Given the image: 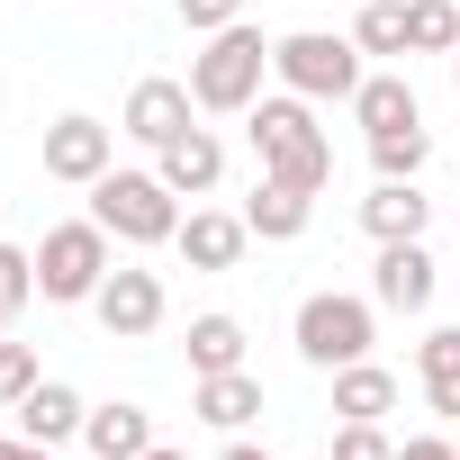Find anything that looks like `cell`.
I'll return each instance as SVG.
<instances>
[{
	"label": "cell",
	"instance_id": "6da1fadb",
	"mask_svg": "<svg viewBox=\"0 0 460 460\" xmlns=\"http://www.w3.org/2000/svg\"><path fill=\"white\" fill-rule=\"evenodd\" d=\"M244 118H253L244 136H253V154H262L271 181H298V190H325V181H334V145H325V127H316V109H307L298 91L253 100Z\"/></svg>",
	"mask_w": 460,
	"mask_h": 460
},
{
	"label": "cell",
	"instance_id": "7a4b0ae2",
	"mask_svg": "<svg viewBox=\"0 0 460 460\" xmlns=\"http://www.w3.org/2000/svg\"><path fill=\"white\" fill-rule=\"evenodd\" d=\"M262 73H271V46H262V28L235 19V28L208 37V55H190V100L217 109V118H235V109L262 100Z\"/></svg>",
	"mask_w": 460,
	"mask_h": 460
},
{
	"label": "cell",
	"instance_id": "3957f363",
	"mask_svg": "<svg viewBox=\"0 0 460 460\" xmlns=\"http://www.w3.org/2000/svg\"><path fill=\"white\" fill-rule=\"evenodd\" d=\"M91 217L118 244H172L181 235V190L163 172H100L91 181Z\"/></svg>",
	"mask_w": 460,
	"mask_h": 460
},
{
	"label": "cell",
	"instance_id": "277c9868",
	"mask_svg": "<svg viewBox=\"0 0 460 460\" xmlns=\"http://www.w3.org/2000/svg\"><path fill=\"white\" fill-rule=\"evenodd\" d=\"M109 271H118V262H109V226H100V217L46 226V244H37V298H46V307H82V298H100Z\"/></svg>",
	"mask_w": 460,
	"mask_h": 460
},
{
	"label": "cell",
	"instance_id": "5b68a950",
	"mask_svg": "<svg viewBox=\"0 0 460 460\" xmlns=\"http://www.w3.org/2000/svg\"><path fill=\"white\" fill-rule=\"evenodd\" d=\"M271 73L298 91V100H352L370 73H361V46L352 37H325V28H298L271 46Z\"/></svg>",
	"mask_w": 460,
	"mask_h": 460
},
{
	"label": "cell",
	"instance_id": "8992f818",
	"mask_svg": "<svg viewBox=\"0 0 460 460\" xmlns=\"http://www.w3.org/2000/svg\"><path fill=\"white\" fill-rule=\"evenodd\" d=\"M298 361H307V370H343V361H370V298L316 289V298L298 307Z\"/></svg>",
	"mask_w": 460,
	"mask_h": 460
},
{
	"label": "cell",
	"instance_id": "52a82bcc",
	"mask_svg": "<svg viewBox=\"0 0 460 460\" xmlns=\"http://www.w3.org/2000/svg\"><path fill=\"white\" fill-rule=\"evenodd\" d=\"M163 307H172V298H163V271H127V262H118V271L100 280V298H91V316H100L109 343H145V334L163 325Z\"/></svg>",
	"mask_w": 460,
	"mask_h": 460
},
{
	"label": "cell",
	"instance_id": "ba28073f",
	"mask_svg": "<svg viewBox=\"0 0 460 460\" xmlns=\"http://www.w3.org/2000/svg\"><path fill=\"white\" fill-rule=\"evenodd\" d=\"M100 172H118V127H100V118H55L46 127V181H73V190H91Z\"/></svg>",
	"mask_w": 460,
	"mask_h": 460
},
{
	"label": "cell",
	"instance_id": "9c48e42d",
	"mask_svg": "<svg viewBox=\"0 0 460 460\" xmlns=\"http://www.w3.org/2000/svg\"><path fill=\"white\" fill-rule=\"evenodd\" d=\"M172 244H181V262H190V271H235V262H244V244H253V226H244V217H226V208H190Z\"/></svg>",
	"mask_w": 460,
	"mask_h": 460
},
{
	"label": "cell",
	"instance_id": "30bf717a",
	"mask_svg": "<svg viewBox=\"0 0 460 460\" xmlns=\"http://www.w3.org/2000/svg\"><path fill=\"white\" fill-rule=\"evenodd\" d=\"M190 82H136L127 91V118H118V136H136V145H172L181 127H190Z\"/></svg>",
	"mask_w": 460,
	"mask_h": 460
},
{
	"label": "cell",
	"instance_id": "8fae6325",
	"mask_svg": "<svg viewBox=\"0 0 460 460\" xmlns=\"http://www.w3.org/2000/svg\"><path fill=\"white\" fill-rule=\"evenodd\" d=\"M154 172H163L181 199H208V190L226 181V145H217L208 127H181L172 145H154Z\"/></svg>",
	"mask_w": 460,
	"mask_h": 460
},
{
	"label": "cell",
	"instance_id": "7c38bea8",
	"mask_svg": "<svg viewBox=\"0 0 460 460\" xmlns=\"http://www.w3.org/2000/svg\"><path fill=\"white\" fill-rule=\"evenodd\" d=\"M370 298H379V307H397V316L433 307V253H424V235H415V244H379V271H370Z\"/></svg>",
	"mask_w": 460,
	"mask_h": 460
},
{
	"label": "cell",
	"instance_id": "4fadbf2b",
	"mask_svg": "<svg viewBox=\"0 0 460 460\" xmlns=\"http://www.w3.org/2000/svg\"><path fill=\"white\" fill-rule=\"evenodd\" d=\"M307 217H316V190H298V181H253V199H244V226H253V235L262 244H298L307 235Z\"/></svg>",
	"mask_w": 460,
	"mask_h": 460
},
{
	"label": "cell",
	"instance_id": "5bb4252c",
	"mask_svg": "<svg viewBox=\"0 0 460 460\" xmlns=\"http://www.w3.org/2000/svg\"><path fill=\"white\" fill-rule=\"evenodd\" d=\"M190 415L217 424V433H244V424L262 415V379H253V370H208V379L190 388Z\"/></svg>",
	"mask_w": 460,
	"mask_h": 460
},
{
	"label": "cell",
	"instance_id": "9a60e30c",
	"mask_svg": "<svg viewBox=\"0 0 460 460\" xmlns=\"http://www.w3.org/2000/svg\"><path fill=\"white\" fill-rule=\"evenodd\" d=\"M82 451H100V460H145V451H154V415L127 406V397H109V406L82 415Z\"/></svg>",
	"mask_w": 460,
	"mask_h": 460
},
{
	"label": "cell",
	"instance_id": "2e32d148",
	"mask_svg": "<svg viewBox=\"0 0 460 460\" xmlns=\"http://www.w3.org/2000/svg\"><path fill=\"white\" fill-rule=\"evenodd\" d=\"M424 217H433V199H424L415 181H379V190L361 199V226H370V244H415V235H424Z\"/></svg>",
	"mask_w": 460,
	"mask_h": 460
},
{
	"label": "cell",
	"instance_id": "e0dca14e",
	"mask_svg": "<svg viewBox=\"0 0 460 460\" xmlns=\"http://www.w3.org/2000/svg\"><path fill=\"white\" fill-rule=\"evenodd\" d=\"M397 406V370H379V361H343L334 370V415L343 424H379Z\"/></svg>",
	"mask_w": 460,
	"mask_h": 460
},
{
	"label": "cell",
	"instance_id": "ac0fdd59",
	"mask_svg": "<svg viewBox=\"0 0 460 460\" xmlns=\"http://www.w3.org/2000/svg\"><path fill=\"white\" fill-rule=\"evenodd\" d=\"M82 415H91V406H82L64 379H37V388L19 397V433H28V442H73V433H82Z\"/></svg>",
	"mask_w": 460,
	"mask_h": 460
},
{
	"label": "cell",
	"instance_id": "d6986e66",
	"mask_svg": "<svg viewBox=\"0 0 460 460\" xmlns=\"http://www.w3.org/2000/svg\"><path fill=\"white\" fill-rule=\"evenodd\" d=\"M415 379H424L433 415H460V325H433L415 343Z\"/></svg>",
	"mask_w": 460,
	"mask_h": 460
},
{
	"label": "cell",
	"instance_id": "ffe728a7",
	"mask_svg": "<svg viewBox=\"0 0 460 460\" xmlns=\"http://www.w3.org/2000/svg\"><path fill=\"white\" fill-rule=\"evenodd\" d=\"M352 118H361V136H388V127H415L424 109H415L406 73H370V82L352 91Z\"/></svg>",
	"mask_w": 460,
	"mask_h": 460
},
{
	"label": "cell",
	"instance_id": "44dd1931",
	"mask_svg": "<svg viewBox=\"0 0 460 460\" xmlns=\"http://www.w3.org/2000/svg\"><path fill=\"white\" fill-rule=\"evenodd\" d=\"M190 370H199V379H208V370H244V325L226 316V307L190 316Z\"/></svg>",
	"mask_w": 460,
	"mask_h": 460
},
{
	"label": "cell",
	"instance_id": "7402d4cb",
	"mask_svg": "<svg viewBox=\"0 0 460 460\" xmlns=\"http://www.w3.org/2000/svg\"><path fill=\"white\" fill-rule=\"evenodd\" d=\"M406 55H460V0H406Z\"/></svg>",
	"mask_w": 460,
	"mask_h": 460
},
{
	"label": "cell",
	"instance_id": "603a6c76",
	"mask_svg": "<svg viewBox=\"0 0 460 460\" xmlns=\"http://www.w3.org/2000/svg\"><path fill=\"white\" fill-rule=\"evenodd\" d=\"M424 154H433L424 118H415V127H388V136H370V163H379V181H415V172H424Z\"/></svg>",
	"mask_w": 460,
	"mask_h": 460
},
{
	"label": "cell",
	"instance_id": "cb8c5ba5",
	"mask_svg": "<svg viewBox=\"0 0 460 460\" xmlns=\"http://www.w3.org/2000/svg\"><path fill=\"white\" fill-rule=\"evenodd\" d=\"M352 46L361 55H406V0H370L352 19Z\"/></svg>",
	"mask_w": 460,
	"mask_h": 460
},
{
	"label": "cell",
	"instance_id": "d4e9b609",
	"mask_svg": "<svg viewBox=\"0 0 460 460\" xmlns=\"http://www.w3.org/2000/svg\"><path fill=\"white\" fill-rule=\"evenodd\" d=\"M28 298H37V253H19V244H0V307L19 316Z\"/></svg>",
	"mask_w": 460,
	"mask_h": 460
},
{
	"label": "cell",
	"instance_id": "484cf974",
	"mask_svg": "<svg viewBox=\"0 0 460 460\" xmlns=\"http://www.w3.org/2000/svg\"><path fill=\"white\" fill-rule=\"evenodd\" d=\"M37 379H46V370H37V352H28V343H0V406H19Z\"/></svg>",
	"mask_w": 460,
	"mask_h": 460
},
{
	"label": "cell",
	"instance_id": "4316f807",
	"mask_svg": "<svg viewBox=\"0 0 460 460\" xmlns=\"http://www.w3.org/2000/svg\"><path fill=\"white\" fill-rule=\"evenodd\" d=\"M325 460H397V442H388V433H379V424H343V433H334V451H325Z\"/></svg>",
	"mask_w": 460,
	"mask_h": 460
},
{
	"label": "cell",
	"instance_id": "83f0119b",
	"mask_svg": "<svg viewBox=\"0 0 460 460\" xmlns=\"http://www.w3.org/2000/svg\"><path fill=\"white\" fill-rule=\"evenodd\" d=\"M244 19V0H181V28L190 37H217V28H235Z\"/></svg>",
	"mask_w": 460,
	"mask_h": 460
},
{
	"label": "cell",
	"instance_id": "f1b7e54d",
	"mask_svg": "<svg viewBox=\"0 0 460 460\" xmlns=\"http://www.w3.org/2000/svg\"><path fill=\"white\" fill-rule=\"evenodd\" d=\"M0 460H55V442H28V433H0Z\"/></svg>",
	"mask_w": 460,
	"mask_h": 460
},
{
	"label": "cell",
	"instance_id": "f546056e",
	"mask_svg": "<svg viewBox=\"0 0 460 460\" xmlns=\"http://www.w3.org/2000/svg\"><path fill=\"white\" fill-rule=\"evenodd\" d=\"M397 460H460V451H451V442H442V433H415V442H406V451H397Z\"/></svg>",
	"mask_w": 460,
	"mask_h": 460
},
{
	"label": "cell",
	"instance_id": "4dcf8cb0",
	"mask_svg": "<svg viewBox=\"0 0 460 460\" xmlns=\"http://www.w3.org/2000/svg\"><path fill=\"white\" fill-rule=\"evenodd\" d=\"M217 460H271V451H262V442H226Z\"/></svg>",
	"mask_w": 460,
	"mask_h": 460
},
{
	"label": "cell",
	"instance_id": "1f68e13d",
	"mask_svg": "<svg viewBox=\"0 0 460 460\" xmlns=\"http://www.w3.org/2000/svg\"><path fill=\"white\" fill-rule=\"evenodd\" d=\"M145 460H190V451H163V442H154V451H145Z\"/></svg>",
	"mask_w": 460,
	"mask_h": 460
},
{
	"label": "cell",
	"instance_id": "d6a6232c",
	"mask_svg": "<svg viewBox=\"0 0 460 460\" xmlns=\"http://www.w3.org/2000/svg\"><path fill=\"white\" fill-rule=\"evenodd\" d=\"M0 343H10V307H0Z\"/></svg>",
	"mask_w": 460,
	"mask_h": 460
},
{
	"label": "cell",
	"instance_id": "836d02e7",
	"mask_svg": "<svg viewBox=\"0 0 460 460\" xmlns=\"http://www.w3.org/2000/svg\"><path fill=\"white\" fill-rule=\"evenodd\" d=\"M451 82H460V55H451Z\"/></svg>",
	"mask_w": 460,
	"mask_h": 460
},
{
	"label": "cell",
	"instance_id": "e575fe53",
	"mask_svg": "<svg viewBox=\"0 0 460 460\" xmlns=\"http://www.w3.org/2000/svg\"><path fill=\"white\" fill-rule=\"evenodd\" d=\"M82 460H100V451H82Z\"/></svg>",
	"mask_w": 460,
	"mask_h": 460
}]
</instances>
